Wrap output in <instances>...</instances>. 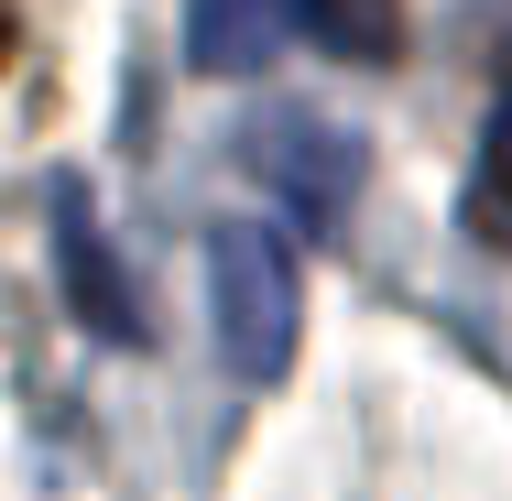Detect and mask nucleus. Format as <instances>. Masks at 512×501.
Segmentation results:
<instances>
[{
	"label": "nucleus",
	"instance_id": "nucleus-1",
	"mask_svg": "<svg viewBox=\"0 0 512 501\" xmlns=\"http://www.w3.org/2000/svg\"><path fill=\"white\" fill-rule=\"evenodd\" d=\"M207 305H218V360L240 382H284L295 360V316H306V273L262 218H218L207 229Z\"/></svg>",
	"mask_w": 512,
	"mask_h": 501
},
{
	"label": "nucleus",
	"instance_id": "nucleus-2",
	"mask_svg": "<svg viewBox=\"0 0 512 501\" xmlns=\"http://www.w3.org/2000/svg\"><path fill=\"white\" fill-rule=\"evenodd\" d=\"M251 175L273 186V207L295 218V229H349V197H360V142L349 131H327L316 109H262L251 120Z\"/></svg>",
	"mask_w": 512,
	"mask_h": 501
},
{
	"label": "nucleus",
	"instance_id": "nucleus-3",
	"mask_svg": "<svg viewBox=\"0 0 512 501\" xmlns=\"http://www.w3.org/2000/svg\"><path fill=\"white\" fill-rule=\"evenodd\" d=\"M55 273H66V305L120 338V349H142V295H131V273H120V251H109L99 207L77 197V186H55Z\"/></svg>",
	"mask_w": 512,
	"mask_h": 501
},
{
	"label": "nucleus",
	"instance_id": "nucleus-4",
	"mask_svg": "<svg viewBox=\"0 0 512 501\" xmlns=\"http://www.w3.org/2000/svg\"><path fill=\"white\" fill-rule=\"evenodd\" d=\"M284 33H295V0H186V66H207V77L273 66Z\"/></svg>",
	"mask_w": 512,
	"mask_h": 501
},
{
	"label": "nucleus",
	"instance_id": "nucleus-5",
	"mask_svg": "<svg viewBox=\"0 0 512 501\" xmlns=\"http://www.w3.org/2000/svg\"><path fill=\"white\" fill-rule=\"evenodd\" d=\"M316 22V44H338L349 66H393L404 55V0H295Z\"/></svg>",
	"mask_w": 512,
	"mask_h": 501
},
{
	"label": "nucleus",
	"instance_id": "nucleus-6",
	"mask_svg": "<svg viewBox=\"0 0 512 501\" xmlns=\"http://www.w3.org/2000/svg\"><path fill=\"white\" fill-rule=\"evenodd\" d=\"M469 240L512 262V99L491 120V153H480V186H469Z\"/></svg>",
	"mask_w": 512,
	"mask_h": 501
},
{
	"label": "nucleus",
	"instance_id": "nucleus-7",
	"mask_svg": "<svg viewBox=\"0 0 512 501\" xmlns=\"http://www.w3.org/2000/svg\"><path fill=\"white\" fill-rule=\"evenodd\" d=\"M0 55H11V11H0Z\"/></svg>",
	"mask_w": 512,
	"mask_h": 501
}]
</instances>
